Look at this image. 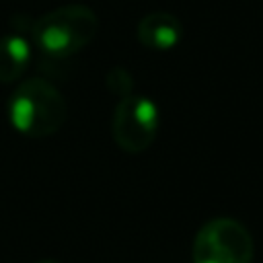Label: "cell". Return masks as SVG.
Here are the masks:
<instances>
[{
  "instance_id": "obj_3",
  "label": "cell",
  "mask_w": 263,
  "mask_h": 263,
  "mask_svg": "<svg viewBox=\"0 0 263 263\" xmlns=\"http://www.w3.org/2000/svg\"><path fill=\"white\" fill-rule=\"evenodd\" d=\"M255 242L249 228L234 218H212L195 234L193 263H253Z\"/></svg>"
},
{
  "instance_id": "obj_1",
  "label": "cell",
  "mask_w": 263,
  "mask_h": 263,
  "mask_svg": "<svg viewBox=\"0 0 263 263\" xmlns=\"http://www.w3.org/2000/svg\"><path fill=\"white\" fill-rule=\"evenodd\" d=\"M6 113L12 127L27 138H49L68 119V101L45 78H27L12 90Z\"/></svg>"
},
{
  "instance_id": "obj_7",
  "label": "cell",
  "mask_w": 263,
  "mask_h": 263,
  "mask_svg": "<svg viewBox=\"0 0 263 263\" xmlns=\"http://www.w3.org/2000/svg\"><path fill=\"white\" fill-rule=\"evenodd\" d=\"M105 86H107V90L111 95H115L117 99H123V97L134 92V76H132V72L127 68L113 66L105 74Z\"/></svg>"
},
{
  "instance_id": "obj_6",
  "label": "cell",
  "mask_w": 263,
  "mask_h": 263,
  "mask_svg": "<svg viewBox=\"0 0 263 263\" xmlns=\"http://www.w3.org/2000/svg\"><path fill=\"white\" fill-rule=\"evenodd\" d=\"M31 62V45L21 33H6L0 37V82H16L23 78Z\"/></svg>"
},
{
  "instance_id": "obj_5",
  "label": "cell",
  "mask_w": 263,
  "mask_h": 263,
  "mask_svg": "<svg viewBox=\"0 0 263 263\" xmlns=\"http://www.w3.org/2000/svg\"><path fill=\"white\" fill-rule=\"evenodd\" d=\"M183 23L177 14L166 10H154L144 14L138 21L136 35L138 41L152 51H171L175 49L183 39Z\"/></svg>"
},
{
  "instance_id": "obj_4",
  "label": "cell",
  "mask_w": 263,
  "mask_h": 263,
  "mask_svg": "<svg viewBox=\"0 0 263 263\" xmlns=\"http://www.w3.org/2000/svg\"><path fill=\"white\" fill-rule=\"evenodd\" d=\"M158 105L146 95H127L117 101L111 119V136L117 148L127 154L148 150L158 134Z\"/></svg>"
},
{
  "instance_id": "obj_2",
  "label": "cell",
  "mask_w": 263,
  "mask_h": 263,
  "mask_svg": "<svg viewBox=\"0 0 263 263\" xmlns=\"http://www.w3.org/2000/svg\"><path fill=\"white\" fill-rule=\"evenodd\" d=\"M99 31V16L86 4H64L43 12L31 23L37 47L55 60L70 58L84 49Z\"/></svg>"
},
{
  "instance_id": "obj_8",
  "label": "cell",
  "mask_w": 263,
  "mask_h": 263,
  "mask_svg": "<svg viewBox=\"0 0 263 263\" xmlns=\"http://www.w3.org/2000/svg\"><path fill=\"white\" fill-rule=\"evenodd\" d=\"M35 263H60V261H55V259H41V261H35Z\"/></svg>"
}]
</instances>
